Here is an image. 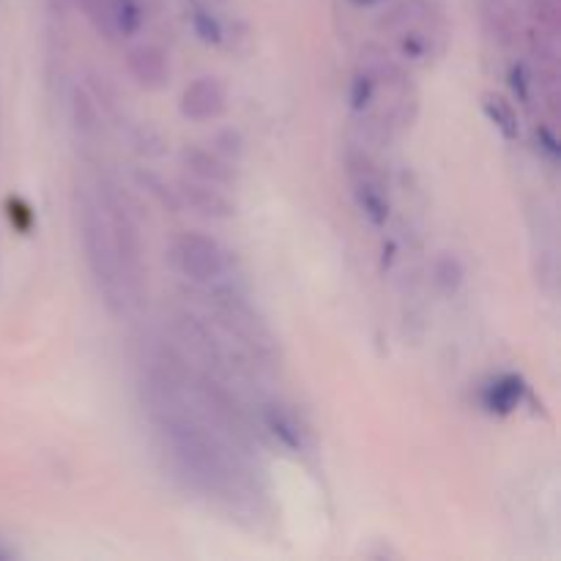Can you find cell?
Returning a JSON list of instances; mask_svg holds the SVG:
<instances>
[{
    "label": "cell",
    "instance_id": "26",
    "mask_svg": "<svg viewBox=\"0 0 561 561\" xmlns=\"http://www.w3.org/2000/svg\"><path fill=\"white\" fill-rule=\"evenodd\" d=\"M354 3H359V5H373V3H378V0H354Z\"/></svg>",
    "mask_w": 561,
    "mask_h": 561
},
{
    "label": "cell",
    "instance_id": "25",
    "mask_svg": "<svg viewBox=\"0 0 561 561\" xmlns=\"http://www.w3.org/2000/svg\"><path fill=\"white\" fill-rule=\"evenodd\" d=\"M49 5H53L55 11H66V5H69V0H49Z\"/></svg>",
    "mask_w": 561,
    "mask_h": 561
},
{
    "label": "cell",
    "instance_id": "19",
    "mask_svg": "<svg viewBox=\"0 0 561 561\" xmlns=\"http://www.w3.org/2000/svg\"><path fill=\"white\" fill-rule=\"evenodd\" d=\"M192 27H195V33L201 42H206V44L222 42V25H219V20L208 9L192 11Z\"/></svg>",
    "mask_w": 561,
    "mask_h": 561
},
{
    "label": "cell",
    "instance_id": "10",
    "mask_svg": "<svg viewBox=\"0 0 561 561\" xmlns=\"http://www.w3.org/2000/svg\"><path fill=\"white\" fill-rule=\"evenodd\" d=\"M181 162L190 170L192 179H201L206 184L214 186H230L236 181V168L230 159L219 157L217 151H208V148L186 146L181 151Z\"/></svg>",
    "mask_w": 561,
    "mask_h": 561
},
{
    "label": "cell",
    "instance_id": "11",
    "mask_svg": "<svg viewBox=\"0 0 561 561\" xmlns=\"http://www.w3.org/2000/svg\"><path fill=\"white\" fill-rule=\"evenodd\" d=\"M524 392H526L524 378L515 376V373H504V376L493 378V381L482 389V405H485L491 414L507 416L518 409Z\"/></svg>",
    "mask_w": 561,
    "mask_h": 561
},
{
    "label": "cell",
    "instance_id": "7",
    "mask_svg": "<svg viewBox=\"0 0 561 561\" xmlns=\"http://www.w3.org/2000/svg\"><path fill=\"white\" fill-rule=\"evenodd\" d=\"M173 329L175 334H179L181 343L192 351V356H195L197 362H203L208 370H222L225 367L222 345L214 340L211 329H208L201 318L190 316V312H175Z\"/></svg>",
    "mask_w": 561,
    "mask_h": 561
},
{
    "label": "cell",
    "instance_id": "17",
    "mask_svg": "<svg viewBox=\"0 0 561 561\" xmlns=\"http://www.w3.org/2000/svg\"><path fill=\"white\" fill-rule=\"evenodd\" d=\"M71 115H75V126L82 137H96L102 129L96 104L82 88H75V93H71Z\"/></svg>",
    "mask_w": 561,
    "mask_h": 561
},
{
    "label": "cell",
    "instance_id": "27",
    "mask_svg": "<svg viewBox=\"0 0 561 561\" xmlns=\"http://www.w3.org/2000/svg\"><path fill=\"white\" fill-rule=\"evenodd\" d=\"M214 3H219V0H214Z\"/></svg>",
    "mask_w": 561,
    "mask_h": 561
},
{
    "label": "cell",
    "instance_id": "5",
    "mask_svg": "<svg viewBox=\"0 0 561 561\" xmlns=\"http://www.w3.org/2000/svg\"><path fill=\"white\" fill-rule=\"evenodd\" d=\"M228 110V91L217 77H197L181 93V115L195 124L217 121Z\"/></svg>",
    "mask_w": 561,
    "mask_h": 561
},
{
    "label": "cell",
    "instance_id": "16",
    "mask_svg": "<svg viewBox=\"0 0 561 561\" xmlns=\"http://www.w3.org/2000/svg\"><path fill=\"white\" fill-rule=\"evenodd\" d=\"M431 16V3L427 0H403L400 5H394L387 16H383V27L389 31H405V27H416L422 20Z\"/></svg>",
    "mask_w": 561,
    "mask_h": 561
},
{
    "label": "cell",
    "instance_id": "15",
    "mask_svg": "<svg viewBox=\"0 0 561 561\" xmlns=\"http://www.w3.org/2000/svg\"><path fill=\"white\" fill-rule=\"evenodd\" d=\"M482 110H485L488 118L496 124V129L502 131L507 140H518L520 137V121L518 113L513 110V104L504 96H496V93H488L485 102H482Z\"/></svg>",
    "mask_w": 561,
    "mask_h": 561
},
{
    "label": "cell",
    "instance_id": "9",
    "mask_svg": "<svg viewBox=\"0 0 561 561\" xmlns=\"http://www.w3.org/2000/svg\"><path fill=\"white\" fill-rule=\"evenodd\" d=\"M175 192L192 211L203 214L208 219H230L236 214V203L222 190L201 179H181Z\"/></svg>",
    "mask_w": 561,
    "mask_h": 561
},
{
    "label": "cell",
    "instance_id": "24",
    "mask_svg": "<svg viewBox=\"0 0 561 561\" xmlns=\"http://www.w3.org/2000/svg\"><path fill=\"white\" fill-rule=\"evenodd\" d=\"M510 80H513L515 93H520V99H524V102H529V91H526V82H529V77H526L524 66H513V71H510Z\"/></svg>",
    "mask_w": 561,
    "mask_h": 561
},
{
    "label": "cell",
    "instance_id": "21",
    "mask_svg": "<svg viewBox=\"0 0 561 561\" xmlns=\"http://www.w3.org/2000/svg\"><path fill=\"white\" fill-rule=\"evenodd\" d=\"M376 82L378 80L367 69L354 77V82H351V104H354V110L370 107L373 96H376Z\"/></svg>",
    "mask_w": 561,
    "mask_h": 561
},
{
    "label": "cell",
    "instance_id": "3",
    "mask_svg": "<svg viewBox=\"0 0 561 561\" xmlns=\"http://www.w3.org/2000/svg\"><path fill=\"white\" fill-rule=\"evenodd\" d=\"M211 307H214V316L219 318L225 329L239 340L244 348L252 351V356L261 362H272L274 359V345L272 332L266 329V323L257 318V312L241 299L239 294L233 290H214L211 294Z\"/></svg>",
    "mask_w": 561,
    "mask_h": 561
},
{
    "label": "cell",
    "instance_id": "6",
    "mask_svg": "<svg viewBox=\"0 0 561 561\" xmlns=\"http://www.w3.org/2000/svg\"><path fill=\"white\" fill-rule=\"evenodd\" d=\"M351 179H354V195L359 201L362 211L373 225H383L389 217V197L383 190L381 175L373 170L365 157L351 159Z\"/></svg>",
    "mask_w": 561,
    "mask_h": 561
},
{
    "label": "cell",
    "instance_id": "22",
    "mask_svg": "<svg viewBox=\"0 0 561 561\" xmlns=\"http://www.w3.org/2000/svg\"><path fill=\"white\" fill-rule=\"evenodd\" d=\"M214 151L233 162V159H239L244 153V140H241V135L236 129H225L214 137Z\"/></svg>",
    "mask_w": 561,
    "mask_h": 561
},
{
    "label": "cell",
    "instance_id": "12",
    "mask_svg": "<svg viewBox=\"0 0 561 561\" xmlns=\"http://www.w3.org/2000/svg\"><path fill=\"white\" fill-rule=\"evenodd\" d=\"M263 425H266V431L272 433L283 447L294 449V453H301V449H305V427H301V422L296 420L288 409H283V405H266V409H263Z\"/></svg>",
    "mask_w": 561,
    "mask_h": 561
},
{
    "label": "cell",
    "instance_id": "1",
    "mask_svg": "<svg viewBox=\"0 0 561 561\" xmlns=\"http://www.w3.org/2000/svg\"><path fill=\"white\" fill-rule=\"evenodd\" d=\"M75 214L88 272H91L99 296H102V301L113 316H126L129 312V299H126L124 277H121L118 261H115V250L113 241H110V230L107 222H104L99 195H93L88 186H77Z\"/></svg>",
    "mask_w": 561,
    "mask_h": 561
},
{
    "label": "cell",
    "instance_id": "2",
    "mask_svg": "<svg viewBox=\"0 0 561 561\" xmlns=\"http://www.w3.org/2000/svg\"><path fill=\"white\" fill-rule=\"evenodd\" d=\"M96 195L102 203L110 241H113L115 261H118L121 277H124L126 299H129V307H140L146 301V257H142L140 228H137L118 186L102 181Z\"/></svg>",
    "mask_w": 561,
    "mask_h": 561
},
{
    "label": "cell",
    "instance_id": "13",
    "mask_svg": "<svg viewBox=\"0 0 561 561\" xmlns=\"http://www.w3.org/2000/svg\"><path fill=\"white\" fill-rule=\"evenodd\" d=\"M146 22L140 0H110L107 5V38L135 36Z\"/></svg>",
    "mask_w": 561,
    "mask_h": 561
},
{
    "label": "cell",
    "instance_id": "20",
    "mask_svg": "<svg viewBox=\"0 0 561 561\" xmlns=\"http://www.w3.org/2000/svg\"><path fill=\"white\" fill-rule=\"evenodd\" d=\"M400 53L411 60L427 58V53H431V38L420 27H405V31H400Z\"/></svg>",
    "mask_w": 561,
    "mask_h": 561
},
{
    "label": "cell",
    "instance_id": "14",
    "mask_svg": "<svg viewBox=\"0 0 561 561\" xmlns=\"http://www.w3.org/2000/svg\"><path fill=\"white\" fill-rule=\"evenodd\" d=\"M485 27L499 44H513L518 38V14L507 0H485L482 5Z\"/></svg>",
    "mask_w": 561,
    "mask_h": 561
},
{
    "label": "cell",
    "instance_id": "4",
    "mask_svg": "<svg viewBox=\"0 0 561 561\" xmlns=\"http://www.w3.org/2000/svg\"><path fill=\"white\" fill-rule=\"evenodd\" d=\"M170 261L186 279L197 285L217 283L225 274V268H228L222 247L211 236L197 233V230H184V233L173 236V241H170Z\"/></svg>",
    "mask_w": 561,
    "mask_h": 561
},
{
    "label": "cell",
    "instance_id": "23",
    "mask_svg": "<svg viewBox=\"0 0 561 561\" xmlns=\"http://www.w3.org/2000/svg\"><path fill=\"white\" fill-rule=\"evenodd\" d=\"M537 142H540V148L546 151V157L551 159V162H557V159H559V137L553 135V129H548V126H540V129H537Z\"/></svg>",
    "mask_w": 561,
    "mask_h": 561
},
{
    "label": "cell",
    "instance_id": "18",
    "mask_svg": "<svg viewBox=\"0 0 561 561\" xmlns=\"http://www.w3.org/2000/svg\"><path fill=\"white\" fill-rule=\"evenodd\" d=\"M463 263L455 255H442L436 263H433V285L442 290L444 296L458 294V288L463 285Z\"/></svg>",
    "mask_w": 561,
    "mask_h": 561
},
{
    "label": "cell",
    "instance_id": "8",
    "mask_svg": "<svg viewBox=\"0 0 561 561\" xmlns=\"http://www.w3.org/2000/svg\"><path fill=\"white\" fill-rule=\"evenodd\" d=\"M126 71L146 91H159L170 80V60L157 44H137L126 53Z\"/></svg>",
    "mask_w": 561,
    "mask_h": 561
}]
</instances>
